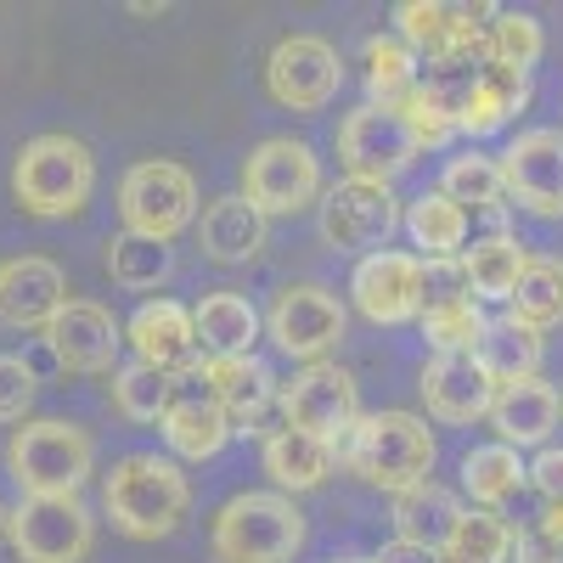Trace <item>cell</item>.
I'll return each mask as SVG.
<instances>
[{"instance_id":"cell-1","label":"cell","mask_w":563,"mask_h":563,"mask_svg":"<svg viewBox=\"0 0 563 563\" xmlns=\"http://www.w3.org/2000/svg\"><path fill=\"white\" fill-rule=\"evenodd\" d=\"M339 462L361 485L384 490V496H400L411 485L434 479L440 440L429 429V417H417V411H361L350 440L339 445Z\"/></svg>"},{"instance_id":"cell-2","label":"cell","mask_w":563,"mask_h":563,"mask_svg":"<svg viewBox=\"0 0 563 563\" xmlns=\"http://www.w3.org/2000/svg\"><path fill=\"white\" fill-rule=\"evenodd\" d=\"M186 507H192V479L180 474L175 456H158V451L119 456L113 474L102 479V512L113 519V530L130 536V541L175 536V525L186 519Z\"/></svg>"},{"instance_id":"cell-3","label":"cell","mask_w":563,"mask_h":563,"mask_svg":"<svg viewBox=\"0 0 563 563\" xmlns=\"http://www.w3.org/2000/svg\"><path fill=\"white\" fill-rule=\"evenodd\" d=\"M97 192V158L74 135H34L12 164V198L34 220H68Z\"/></svg>"},{"instance_id":"cell-4","label":"cell","mask_w":563,"mask_h":563,"mask_svg":"<svg viewBox=\"0 0 563 563\" xmlns=\"http://www.w3.org/2000/svg\"><path fill=\"white\" fill-rule=\"evenodd\" d=\"M214 563H294L305 552V512L282 490H238L209 530Z\"/></svg>"},{"instance_id":"cell-5","label":"cell","mask_w":563,"mask_h":563,"mask_svg":"<svg viewBox=\"0 0 563 563\" xmlns=\"http://www.w3.org/2000/svg\"><path fill=\"white\" fill-rule=\"evenodd\" d=\"M97 467V440L68 417H34L7 440V474L23 496H79Z\"/></svg>"},{"instance_id":"cell-6","label":"cell","mask_w":563,"mask_h":563,"mask_svg":"<svg viewBox=\"0 0 563 563\" xmlns=\"http://www.w3.org/2000/svg\"><path fill=\"white\" fill-rule=\"evenodd\" d=\"M119 214H124L130 238L175 243L186 225H198V180H192V169H180L169 158L130 164L124 180H119Z\"/></svg>"},{"instance_id":"cell-7","label":"cell","mask_w":563,"mask_h":563,"mask_svg":"<svg viewBox=\"0 0 563 563\" xmlns=\"http://www.w3.org/2000/svg\"><path fill=\"white\" fill-rule=\"evenodd\" d=\"M490 7H451V0H400L395 34L429 68H479L490 40Z\"/></svg>"},{"instance_id":"cell-8","label":"cell","mask_w":563,"mask_h":563,"mask_svg":"<svg viewBox=\"0 0 563 563\" xmlns=\"http://www.w3.org/2000/svg\"><path fill=\"white\" fill-rule=\"evenodd\" d=\"M7 541L18 563H85L97 547V512L79 496H23L7 507Z\"/></svg>"},{"instance_id":"cell-9","label":"cell","mask_w":563,"mask_h":563,"mask_svg":"<svg viewBox=\"0 0 563 563\" xmlns=\"http://www.w3.org/2000/svg\"><path fill=\"white\" fill-rule=\"evenodd\" d=\"M344 327H350L344 299L333 288H321V282H288V288H276V299L265 310L271 344L299 366H316L333 355L344 344Z\"/></svg>"},{"instance_id":"cell-10","label":"cell","mask_w":563,"mask_h":563,"mask_svg":"<svg viewBox=\"0 0 563 563\" xmlns=\"http://www.w3.org/2000/svg\"><path fill=\"white\" fill-rule=\"evenodd\" d=\"M327 192L321 180V158L310 141H294V135H271L243 158V198L271 220V214H299V209H316Z\"/></svg>"},{"instance_id":"cell-11","label":"cell","mask_w":563,"mask_h":563,"mask_svg":"<svg viewBox=\"0 0 563 563\" xmlns=\"http://www.w3.org/2000/svg\"><path fill=\"white\" fill-rule=\"evenodd\" d=\"M321 220V243H333L339 254H378L389 238L406 225V209L395 198V186H372V180H333L316 203Z\"/></svg>"},{"instance_id":"cell-12","label":"cell","mask_w":563,"mask_h":563,"mask_svg":"<svg viewBox=\"0 0 563 563\" xmlns=\"http://www.w3.org/2000/svg\"><path fill=\"white\" fill-rule=\"evenodd\" d=\"M355 422H361V384L339 361L299 366L294 378L282 384V429H299V434L327 440L339 451Z\"/></svg>"},{"instance_id":"cell-13","label":"cell","mask_w":563,"mask_h":563,"mask_svg":"<svg viewBox=\"0 0 563 563\" xmlns=\"http://www.w3.org/2000/svg\"><path fill=\"white\" fill-rule=\"evenodd\" d=\"M344 85V63L339 45L321 34H282L265 57V90L276 108L288 113H321L327 102L339 97Z\"/></svg>"},{"instance_id":"cell-14","label":"cell","mask_w":563,"mask_h":563,"mask_svg":"<svg viewBox=\"0 0 563 563\" xmlns=\"http://www.w3.org/2000/svg\"><path fill=\"white\" fill-rule=\"evenodd\" d=\"M507 203H519L536 220H563V130H519L507 141V153H496Z\"/></svg>"},{"instance_id":"cell-15","label":"cell","mask_w":563,"mask_h":563,"mask_svg":"<svg viewBox=\"0 0 563 563\" xmlns=\"http://www.w3.org/2000/svg\"><path fill=\"white\" fill-rule=\"evenodd\" d=\"M339 164H344L350 180L395 186V180L417 164V147H411V135L400 130L395 108L361 102V108L344 113V124H339Z\"/></svg>"},{"instance_id":"cell-16","label":"cell","mask_w":563,"mask_h":563,"mask_svg":"<svg viewBox=\"0 0 563 563\" xmlns=\"http://www.w3.org/2000/svg\"><path fill=\"white\" fill-rule=\"evenodd\" d=\"M45 355H52L63 372H119V350H124V327L113 321V310H102L97 299H68L52 327L40 333Z\"/></svg>"},{"instance_id":"cell-17","label":"cell","mask_w":563,"mask_h":563,"mask_svg":"<svg viewBox=\"0 0 563 563\" xmlns=\"http://www.w3.org/2000/svg\"><path fill=\"white\" fill-rule=\"evenodd\" d=\"M350 299H355V310L372 327H406V321H417L422 299H429V288H422V260L400 254V249L366 254L355 265V276H350Z\"/></svg>"},{"instance_id":"cell-18","label":"cell","mask_w":563,"mask_h":563,"mask_svg":"<svg viewBox=\"0 0 563 563\" xmlns=\"http://www.w3.org/2000/svg\"><path fill=\"white\" fill-rule=\"evenodd\" d=\"M198 378L209 384V395L220 400V411L231 417V434H271V417L282 411V384L260 355H225V361H203Z\"/></svg>"},{"instance_id":"cell-19","label":"cell","mask_w":563,"mask_h":563,"mask_svg":"<svg viewBox=\"0 0 563 563\" xmlns=\"http://www.w3.org/2000/svg\"><path fill=\"white\" fill-rule=\"evenodd\" d=\"M124 344L135 350L141 366L164 372V378H192V372L203 366L192 310L175 305V299H147V305H141V310L124 321Z\"/></svg>"},{"instance_id":"cell-20","label":"cell","mask_w":563,"mask_h":563,"mask_svg":"<svg viewBox=\"0 0 563 563\" xmlns=\"http://www.w3.org/2000/svg\"><path fill=\"white\" fill-rule=\"evenodd\" d=\"M158 434H164V445H169V456L175 462H214L231 440V417L220 411V400L209 395V384L198 378H175V389H169V406H164V417H158Z\"/></svg>"},{"instance_id":"cell-21","label":"cell","mask_w":563,"mask_h":563,"mask_svg":"<svg viewBox=\"0 0 563 563\" xmlns=\"http://www.w3.org/2000/svg\"><path fill=\"white\" fill-rule=\"evenodd\" d=\"M417 389H422L429 417H440V422H479L496 406V384H490V372L479 366L474 350L467 355H429Z\"/></svg>"},{"instance_id":"cell-22","label":"cell","mask_w":563,"mask_h":563,"mask_svg":"<svg viewBox=\"0 0 563 563\" xmlns=\"http://www.w3.org/2000/svg\"><path fill=\"white\" fill-rule=\"evenodd\" d=\"M68 305V282L45 254H18L0 265V321L45 333L52 316Z\"/></svg>"},{"instance_id":"cell-23","label":"cell","mask_w":563,"mask_h":563,"mask_svg":"<svg viewBox=\"0 0 563 563\" xmlns=\"http://www.w3.org/2000/svg\"><path fill=\"white\" fill-rule=\"evenodd\" d=\"M525 108H530V74H512V68L479 63L474 79L456 90V130L474 135V141H485V135L507 130Z\"/></svg>"},{"instance_id":"cell-24","label":"cell","mask_w":563,"mask_h":563,"mask_svg":"<svg viewBox=\"0 0 563 563\" xmlns=\"http://www.w3.org/2000/svg\"><path fill=\"white\" fill-rule=\"evenodd\" d=\"M558 417H563V395H558L547 378L507 384V389H496V406H490L496 434H501V445H512V451H547Z\"/></svg>"},{"instance_id":"cell-25","label":"cell","mask_w":563,"mask_h":563,"mask_svg":"<svg viewBox=\"0 0 563 563\" xmlns=\"http://www.w3.org/2000/svg\"><path fill=\"white\" fill-rule=\"evenodd\" d=\"M198 249L214 260V265H249L265 254V214L243 198H214L203 214H198Z\"/></svg>"},{"instance_id":"cell-26","label":"cell","mask_w":563,"mask_h":563,"mask_svg":"<svg viewBox=\"0 0 563 563\" xmlns=\"http://www.w3.org/2000/svg\"><path fill=\"white\" fill-rule=\"evenodd\" d=\"M192 327H198L203 361H225V355H254V339L265 333V316L243 294L214 288L192 305Z\"/></svg>"},{"instance_id":"cell-27","label":"cell","mask_w":563,"mask_h":563,"mask_svg":"<svg viewBox=\"0 0 563 563\" xmlns=\"http://www.w3.org/2000/svg\"><path fill=\"white\" fill-rule=\"evenodd\" d=\"M389 519H395V541L429 547V552L445 558V541H451V530L462 519V501H456V490L429 479V485H411V490L389 496Z\"/></svg>"},{"instance_id":"cell-28","label":"cell","mask_w":563,"mask_h":563,"mask_svg":"<svg viewBox=\"0 0 563 563\" xmlns=\"http://www.w3.org/2000/svg\"><path fill=\"white\" fill-rule=\"evenodd\" d=\"M260 456H265V474H271V485H276L282 496L321 490L327 474H333V462H339L333 445H327V440H310V434H299V429H271Z\"/></svg>"},{"instance_id":"cell-29","label":"cell","mask_w":563,"mask_h":563,"mask_svg":"<svg viewBox=\"0 0 563 563\" xmlns=\"http://www.w3.org/2000/svg\"><path fill=\"white\" fill-rule=\"evenodd\" d=\"M530 254L512 231H490V238H474V249H462V271H467V294L479 305H507L519 294Z\"/></svg>"},{"instance_id":"cell-30","label":"cell","mask_w":563,"mask_h":563,"mask_svg":"<svg viewBox=\"0 0 563 563\" xmlns=\"http://www.w3.org/2000/svg\"><path fill=\"white\" fill-rule=\"evenodd\" d=\"M406 238H411L422 265L462 260V249H467V209H456L440 186H434V192H417L406 203Z\"/></svg>"},{"instance_id":"cell-31","label":"cell","mask_w":563,"mask_h":563,"mask_svg":"<svg viewBox=\"0 0 563 563\" xmlns=\"http://www.w3.org/2000/svg\"><path fill=\"white\" fill-rule=\"evenodd\" d=\"M479 366L490 372V384L507 389V384H525V378H541V355H547V339L536 327L512 321V316H496L479 339Z\"/></svg>"},{"instance_id":"cell-32","label":"cell","mask_w":563,"mask_h":563,"mask_svg":"<svg viewBox=\"0 0 563 563\" xmlns=\"http://www.w3.org/2000/svg\"><path fill=\"white\" fill-rule=\"evenodd\" d=\"M530 485V462L512 451V445H474L462 456V490L474 496V507H490V512H501L512 496H519Z\"/></svg>"},{"instance_id":"cell-33","label":"cell","mask_w":563,"mask_h":563,"mask_svg":"<svg viewBox=\"0 0 563 563\" xmlns=\"http://www.w3.org/2000/svg\"><path fill=\"white\" fill-rule=\"evenodd\" d=\"M395 119L411 135L417 153H440V147H451V141L462 135L456 130V97L445 85H434V79H417L406 97L395 102Z\"/></svg>"},{"instance_id":"cell-34","label":"cell","mask_w":563,"mask_h":563,"mask_svg":"<svg viewBox=\"0 0 563 563\" xmlns=\"http://www.w3.org/2000/svg\"><path fill=\"white\" fill-rule=\"evenodd\" d=\"M417 327H422V339H429L434 355H467V350H479L490 316L474 294H456V299H429Z\"/></svg>"},{"instance_id":"cell-35","label":"cell","mask_w":563,"mask_h":563,"mask_svg":"<svg viewBox=\"0 0 563 563\" xmlns=\"http://www.w3.org/2000/svg\"><path fill=\"white\" fill-rule=\"evenodd\" d=\"M440 192H445L456 209H479V214H490V220H501V209H507L501 164H496L490 153H474V147L456 153V158H445Z\"/></svg>"},{"instance_id":"cell-36","label":"cell","mask_w":563,"mask_h":563,"mask_svg":"<svg viewBox=\"0 0 563 563\" xmlns=\"http://www.w3.org/2000/svg\"><path fill=\"white\" fill-rule=\"evenodd\" d=\"M361 63H366V102H378V108H395L417 85V68H422L400 34H372L361 45Z\"/></svg>"},{"instance_id":"cell-37","label":"cell","mask_w":563,"mask_h":563,"mask_svg":"<svg viewBox=\"0 0 563 563\" xmlns=\"http://www.w3.org/2000/svg\"><path fill=\"white\" fill-rule=\"evenodd\" d=\"M507 316L547 333V327L563 321V260L558 254H536L519 276V294L507 299Z\"/></svg>"},{"instance_id":"cell-38","label":"cell","mask_w":563,"mask_h":563,"mask_svg":"<svg viewBox=\"0 0 563 563\" xmlns=\"http://www.w3.org/2000/svg\"><path fill=\"white\" fill-rule=\"evenodd\" d=\"M445 563H512V525L490 507H462L445 541Z\"/></svg>"},{"instance_id":"cell-39","label":"cell","mask_w":563,"mask_h":563,"mask_svg":"<svg viewBox=\"0 0 563 563\" xmlns=\"http://www.w3.org/2000/svg\"><path fill=\"white\" fill-rule=\"evenodd\" d=\"M169 271H175L169 243L130 238V231H119V238L108 243V276L119 282V288H130V294H153V288H164Z\"/></svg>"},{"instance_id":"cell-40","label":"cell","mask_w":563,"mask_h":563,"mask_svg":"<svg viewBox=\"0 0 563 563\" xmlns=\"http://www.w3.org/2000/svg\"><path fill=\"white\" fill-rule=\"evenodd\" d=\"M547 52V29L530 12H496L490 18V40H485V63L512 68V74H530Z\"/></svg>"},{"instance_id":"cell-41","label":"cell","mask_w":563,"mask_h":563,"mask_svg":"<svg viewBox=\"0 0 563 563\" xmlns=\"http://www.w3.org/2000/svg\"><path fill=\"white\" fill-rule=\"evenodd\" d=\"M169 389H175V378H164V372L141 366V361H124L113 372V411L130 422H158L169 406Z\"/></svg>"},{"instance_id":"cell-42","label":"cell","mask_w":563,"mask_h":563,"mask_svg":"<svg viewBox=\"0 0 563 563\" xmlns=\"http://www.w3.org/2000/svg\"><path fill=\"white\" fill-rule=\"evenodd\" d=\"M40 395V378L23 355H0V422H23Z\"/></svg>"},{"instance_id":"cell-43","label":"cell","mask_w":563,"mask_h":563,"mask_svg":"<svg viewBox=\"0 0 563 563\" xmlns=\"http://www.w3.org/2000/svg\"><path fill=\"white\" fill-rule=\"evenodd\" d=\"M512 563H563V541H552L536 519L512 530Z\"/></svg>"},{"instance_id":"cell-44","label":"cell","mask_w":563,"mask_h":563,"mask_svg":"<svg viewBox=\"0 0 563 563\" xmlns=\"http://www.w3.org/2000/svg\"><path fill=\"white\" fill-rule=\"evenodd\" d=\"M530 485L541 490V501H563V445L536 451V462H530Z\"/></svg>"},{"instance_id":"cell-45","label":"cell","mask_w":563,"mask_h":563,"mask_svg":"<svg viewBox=\"0 0 563 563\" xmlns=\"http://www.w3.org/2000/svg\"><path fill=\"white\" fill-rule=\"evenodd\" d=\"M378 563H440V552H429V547H411V541H389V547L378 552Z\"/></svg>"},{"instance_id":"cell-46","label":"cell","mask_w":563,"mask_h":563,"mask_svg":"<svg viewBox=\"0 0 563 563\" xmlns=\"http://www.w3.org/2000/svg\"><path fill=\"white\" fill-rule=\"evenodd\" d=\"M552 541H563V501H541V519H536Z\"/></svg>"},{"instance_id":"cell-47","label":"cell","mask_w":563,"mask_h":563,"mask_svg":"<svg viewBox=\"0 0 563 563\" xmlns=\"http://www.w3.org/2000/svg\"><path fill=\"white\" fill-rule=\"evenodd\" d=\"M339 563H378V558H339Z\"/></svg>"},{"instance_id":"cell-48","label":"cell","mask_w":563,"mask_h":563,"mask_svg":"<svg viewBox=\"0 0 563 563\" xmlns=\"http://www.w3.org/2000/svg\"><path fill=\"white\" fill-rule=\"evenodd\" d=\"M0 536H7V507H0Z\"/></svg>"}]
</instances>
